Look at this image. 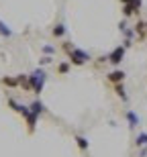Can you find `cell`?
<instances>
[{"mask_svg":"<svg viewBox=\"0 0 147 157\" xmlns=\"http://www.w3.org/2000/svg\"><path fill=\"white\" fill-rule=\"evenodd\" d=\"M121 2H123V4H129V2H131V0H121Z\"/></svg>","mask_w":147,"mask_h":157,"instance_id":"cell-24","label":"cell"},{"mask_svg":"<svg viewBox=\"0 0 147 157\" xmlns=\"http://www.w3.org/2000/svg\"><path fill=\"white\" fill-rule=\"evenodd\" d=\"M29 110H31V108H29ZM25 121H27V131L33 135V133H35V127H37V121H39V117H37V114H33V112H29V114L25 117Z\"/></svg>","mask_w":147,"mask_h":157,"instance_id":"cell-9","label":"cell"},{"mask_svg":"<svg viewBox=\"0 0 147 157\" xmlns=\"http://www.w3.org/2000/svg\"><path fill=\"white\" fill-rule=\"evenodd\" d=\"M125 53H127V49H125L123 45L114 47V49H112V51L108 53V63L114 65V67H118V65H121V61L125 59Z\"/></svg>","mask_w":147,"mask_h":157,"instance_id":"cell-3","label":"cell"},{"mask_svg":"<svg viewBox=\"0 0 147 157\" xmlns=\"http://www.w3.org/2000/svg\"><path fill=\"white\" fill-rule=\"evenodd\" d=\"M41 51H43V55H55V45H43Z\"/></svg>","mask_w":147,"mask_h":157,"instance_id":"cell-20","label":"cell"},{"mask_svg":"<svg viewBox=\"0 0 147 157\" xmlns=\"http://www.w3.org/2000/svg\"><path fill=\"white\" fill-rule=\"evenodd\" d=\"M68 61H70V65H84L88 63V61H92V55H90L88 51H84V49H78V47H74L70 53H68Z\"/></svg>","mask_w":147,"mask_h":157,"instance_id":"cell-2","label":"cell"},{"mask_svg":"<svg viewBox=\"0 0 147 157\" xmlns=\"http://www.w3.org/2000/svg\"><path fill=\"white\" fill-rule=\"evenodd\" d=\"M70 61H61V63L57 65V74L59 76H68V71H70Z\"/></svg>","mask_w":147,"mask_h":157,"instance_id":"cell-18","label":"cell"},{"mask_svg":"<svg viewBox=\"0 0 147 157\" xmlns=\"http://www.w3.org/2000/svg\"><path fill=\"white\" fill-rule=\"evenodd\" d=\"M96 61H98V63H108V55H98Z\"/></svg>","mask_w":147,"mask_h":157,"instance_id":"cell-22","label":"cell"},{"mask_svg":"<svg viewBox=\"0 0 147 157\" xmlns=\"http://www.w3.org/2000/svg\"><path fill=\"white\" fill-rule=\"evenodd\" d=\"M51 35L55 37V39H61V37L68 35V27H65V23H57L55 27L51 29Z\"/></svg>","mask_w":147,"mask_h":157,"instance_id":"cell-10","label":"cell"},{"mask_svg":"<svg viewBox=\"0 0 147 157\" xmlns=\"http://www.w3.org/2000/svg\"><path fill=\"white\" fill-rule=\"evenodd\" d=\"M18 82V86L23 88V90H27V92H31V86H29V76L27 74H18V76H14Z\"/></svg>","mask_w":147,"mask_h":157,"instance_id":"cell-13","label":"cell"},{"mask_svg":"<svg viewBox=\"0 0 147 157\" xmlns=\"http://www.w3.org/2000/svg\"><path fill=\"white\" fill-rule=\"evenodd\" d=\"M125 78H127V74H125L121 67H114L112 71H108V74H106V80L110 82V84H123Z\"/></svg>","mask_w":147,"mask_h":157,"instance_id":"cell-6","label":"cell"},{"mask_svg":"<svg viewBox=\"0 0 147 157\" xmlns=\"http://www.w3.org/2000/svg\"><path fill=\"white\" fill-rule=\"evenodd\" d=\"M74 47H76V45H74V43H72V41H65L64 45H61V49H64V51H65V53H70V51H72V49H74Z\"/></svg>","mask_w":147,"mask_h":157,"instance_id":"cell-21","label":"cell"},{"mask_svg":"<svg viewBox=\"0 0 147 157\" xmlns=\"http://www.w3.org/2000/svg\"><path fill=\"white\" fill-rule=\"evenodd\" d=\"M51 63H53L51 55H43V57L39 59V67H45V65H51Z\"/></svg>","mask_w":147,"mask_h":157,"instance_id":"cell-19","label":"cell"},{"mask_svg":"<svg viewBox=\"0 0 147 157\" xmlns=\"http://www.w3.org/2000/svg\"><path fill=\"white\" fill-rule=\"evenodd\" d=\"M29 108H31V112H33V114H37V117H41V114H45V112H47L45 104H43V102H41L39 98H35V100H33V102L29 104Z\"/></svg>","mask_w":147,"mask_h":157,"instance_id":"cell-7","label":"cell"},{"mask_svg":"<svg viewBox=\"0 0 147 157\" xmlns=\"http://www.w3.org/2000/svg\"><path fill=\"white\" fill-rule=\"evenodd\" d=\"M76 143H78V147H80L82 151H88L90 143H88V139H86V137H82V135H76Z\"/></svg>","mask_w":147,"mask_h":157,"instance_id":"cell-17","label":"cell"},{"mask_svg":"<svg viewBox=\"0 0 147 157\" xmlns=\"http://www.w3.org/2000/svg\"><path fill=\"white\" fill-rule=\"evenodd\" d=\"M112 86H114V94H117L118 98L123 100V102H129V94L125 90V84H112Z\"/></svg>","mask_w":147,"mask_h":157,"instance_id":"cell-11","label":"cell"},{"mask_svg":"<svg viewBox=\"0 0 147 157\" xmlns=\"http://www.w3.org/2000/svg\"><path fill=\"white\" fill-rule=\"evenodd\" d=\"M123 47H125V49H131V47H133V41H131V39H125L123 41Z\"/></svg>","mask_w":147,"mask_h":157,"instance_id":"cell-23","label":"cell"},{"mask_svg":"<svg viewBox=\"0 0 147 157\" xmlns=\"http://www.w3.org/2000/svg\"><path fill=\"white\" fill-rule=\"evenodd\" d=\"M6 104H8V106H10V108H12V110H14V112H18V114H21V117H27V114H29V106H27V104H23V102H17V100H14V98H8V100H6Z\"/></svg>","mask_w":147,"mask_h":157,"instance_id":"cell-5","label":"cell"},{"mask_svg":"<svg viewBox=\"0 0 147 157\" xmlns=\"http://www.w3.org/2000/svg\"><path fill=\"white\" fill-rule=\"evenodd\" d=\"M0 37H4V39H10L12 37V29L2 21V18H0Z\"/></svg>","mask_w":147,"mask_h":157,"instance_id":"cell-14","label":"cell"},{"mask_svg":"<svg viewBox=\"0 0 147 157\" xmlns=\"http://www.w3.org/2000/svg\"><path fill=\"white\" fill-rule=\"evenodd\" d=\"M133 31H135V35H139V39H145V21H137V25L133 27Z\"/></svg>","mask_w":147,"mask_h":157,"instance_id":"cell-15","label":"cell"},{"mask_svg":"<svg viewBox=\"0 0 147 157\" xmlns=\"http://www.w3.org/2000/svg\"><path fill=\"white\" fill-rule=\"evenodd\" d=\"M143 0H131L129 4H123V17L125 18H131V17H137L139 14V8H141Z\"/></svg>","mask_w":147,"mask_h":157,"instance_id":"cell-4","label":"cell"},{"mask_svg":"<svg viewBox=\"0 0 147 157\" xmlns=\"http://www.w3.org/2000/svg\"><path fill=\"white\" fill-rule=\"evenodd\" d=\"M125 118H127V122H129V127L135 131L137 127H139V122H141V118L137 117V112L135 110H127L125 112Z\"/></svg>","mask_w":147,"mask_h":157,"instance_id":"cell-8","label":"cell"},{"mask_svg":"<svg viewBox=\"0 0 147 157\" xmlns=\"http://www.w3.org/2000/svg\"><path fill=\"white\" fill-rule=\"evenodd\" d=\"M145 35H147V21H145Z\"/></svg>","mask_w":147,"mask_h":157,"instance_id":"cell-25","label":"cell"},{"mask_svg":"<svg viewBox=\"0 0 147 157\" xmlns=\"http://www.w3.org/2000/svg\"><path fill=\"white\" fill-rule=\"evenodd\" d=\"M0 84L6 86V88H18V82H17L14 76H2L0 78Z\"/></svg>","mask_w":147,"mask_h":157,"instance_id":"cell-12","label":"cell"},{"mask_svg":"<svg viewBox=\"0 0 147 157\" xmlns=\"http://www.w3.org/2000/svg\"><path fill=\"white\" fill-rule=\"evenodd\" d=\"M135 147H147V131L137 133V137H135Z\"/></svg>","mask_w":147,"mask_h":157,"instance_id":"cell-16","label":"cell"},{"mask_svg":"<svg viewBox=\"0 0 147 157\" xmlns=\"http://www.w3.org/2000/svg\"><path fill=\"white\" fill-rule=\"evenodd\" d=\"M29 76V86H31V92H35L37 96L43 92V88H45V82H47V74H45V70L43 67H37V70H33L31 74H27Z\"/></svg>","mask_w":147,"mask_h":157,"instance_id":"cell-1","label":"cell"}]
</instances>
